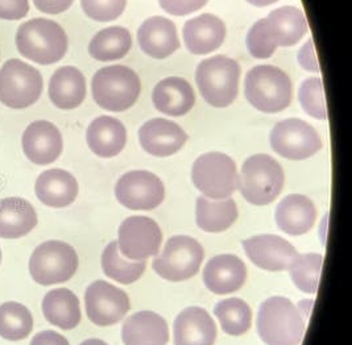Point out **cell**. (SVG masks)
Here are the masks:
<instances>
[{
    "instance_id": "obj_1",
    "label": "cell",
    "mask_w": 352,
    "mask_h": 345,
    "mask_svg": "<svg viewBox=\"0 0 352 345\" xmlns=\"http://www.w3.org/2000/svg\"><path fill=\"white\" fill-rule=\"evenodd\" d=\"M307 32L304 12L296 7H281L268 17L258 20L247 36V47L252 57L270 58L277 47L300 43Z\"/></svg>"
},
{
    "instance_id": "obj_2",
    "label": "cell",
    "mask_w": 352,
    "mask_h": 345,
    "mask_svg": "<svg viewBox=\"0 0 352 345\" xmlns=\"http://www.w3.org/2000/svg\"><path fill=\"white\" fill-rule=\"evenodd\" d=\"M15 43L23 57L40 65L58 63L67 52L64 28L56 21L43 17L21 24L17 28Z\"/></svg>"
},
{
    "instance_id": "obj_3",
    "label": "cell",
    "mask_w": 352,
    "mask_h": 345,
    "mask_svg": "<svg viewBox=\"0 0 352 345\" xmlns=\"http://www.w3.org/2000/svg\"><path fill=\"white\" fill-rule=\"evenodd\" d=\"M257 332L265 344L300 345L304 339V318L288 298L272 297L258 309Z\"/></svg>"
},
{
    "instance_id": "obj_4",
    "label": "cell",
    "mask_w": 352,
    "mask_h": 345,
    "mask_svg": "<svg viewBox=\"0 0 352 345\" xmlns=\"http://www.w3.org/2000/svg\"><path fill=\"white\" fill-rule=\"evenodd\" d=\"M285 174L281 165L268 155L247 158L241 166L238 188L248 203L267 205L283 191Z\"/></svg>"
},
{
    "instance_id": "obj_5",
    "label": "cell",
    "mask_w": 352,
    "mask_h": 345,
    "mask_svg": "<svg viewBox=\"0 0 352 345\" xmlns=\"http://www.w3.org/2000/svg\"><path fill=\"white\" fill-rule=\"evenodd\" d=\"M244 91L247 100L261 112L276 113L292 103V82L288 74L272 65H260L248 71Z\"/></svg>"
},
{
    "instance_id": "obj_6",
    "label": "cell",
    "mask_w": 352,
    "mask_h": 345,
    "mask_svg": "<svg viewBox=\"0 0 352 345\" xmlns=\"http://www.w3.org/2000/svg\"><path fill=\"white\" fill-rule=\"evenodd\" d=\"M91 91L96 104L103 110L122 112L131 109L142 91L139 76L127 66L113 65L98 70Z\"/></svg>"
},
{
    "instance_id": "obj_7",
    "label": "cell",
    "mask_w": 352,
    "mask_h": 345,
    "mask_svg": "<svg viewBox=\"0 0 352 345\" xmlns=\"http://www.w3.org/2000/svg\"><path fill=\"white\" fill-rule=\"evenodd\" d=\"M195 79L202 98L210 106L228 107L239 93L241 66L226 56H215L198 65Z\"/></svg>"
},
{
    "instance_id": "obj_8",
    "label": "cell",
    "mask_w": 352,
    "mask_h": 345,
    "mask_svg": "<svg viewBox=\"0 0 352 345\" xmlns=\"http://www.w3.org/2000/svg\"><path fill=\"white\" fill-rule=\"evenodd\" d=\"M78 254L64 241L49 240L33 251L30 260V273L33 281L50 286L67 282L78 270Z\"/></svg>"
},
{
    "instance_id": "obj_9",
    "label": "cell",
    "mask_w": 352,
    "mask_h": 345,
    "mask_svg": "<svg viewBox=\"0 0 352 345\" xmlns=\"http://www.w3.org/2000/svg\"><path fill=\"white\" fill-rule=\"evenodd\" d=\"M44 80L37 69L12 58L0 69V102L14 110L28 109L43 94Z\"/></svg>"
},
{
    "instance_id": "obj_10",
    "label": "cell",
    "mask_w": 352,
    "mask_h": 345,
    "mask_svg": "<svg viewBox=\"0 0 352 345\" xmlns=\"http://www.w3.org/2000/svg\"><path fill=\"white\" fill-rule=\"evenodd\" d=\"M194 186L210 199H227L238 188V170L234 159L219 152L197 158L192 169Z\"/></svg>"
},
{
    "instance_id": "obj_11",
    "label": "cell",
    "mask_w": 352,
    "mask_h": 345,
    "mask_svg": "<svg viewBox=\"0 0 352 345\" xmlns=\"http://www.w3.org/2000/svg\"><path fill=\"white\" fill-rule=\"evenodd\" d=\"M204 256V248L195 238L173 236L168 240L160 256L153 261V269L166 281H186L198 273Z\"/></svg>"
},
{
    "instance_id": "obj_12",
    "label": "cell",
    "mask_w": 352,
    "mask_h": 345,
    "mask_svg": "<svg viewBox=\"0 0 352 345\" xmlns=\"http://www.w3.org/2000/svg\"><path fill=\"white\" fill-rule=\"evenodd\" d=\"M272 149L293 161L306 159L322 149L318 132L300 119H287L276 124L271 132Z\"/></svg>"
},
{
    "instance_id": "obj_13",
    "label": "cell",
    "mask_w": 352,
    "mask_h": 345,
    "mask_svg": "<svg viewBox=\"0 0 352 345\" xmlns=\"http://www.w3.org/2000/svg\"><path fill=\"white\" fill-rule=\"evenodd\" d=\"M116 199L129 210L149 211L165 198L164 183L157 175L145 170L126 172L116 183Z\"/></svg>"
},
{
    "instance_id": "obj_14",
    "label": "cell",
    "mask_w": 352,
    "mask_h": 345,
    "mask_svg": "<svg viewBox=\"0 0 352 345\" xmlns=\"http://www.w3.org/2000/svg\"><path fill=\"white\" fill-rule=\"evenodd\" d=\"M162 234L159 224L146 216H131L119 227V251L129 260L142 261L160 252Z\"/></svg>"
},
{
    "instance_id": "obj_15",
    "label": "cell",
    "mask_w": 352,
    "mask_h": 345,
    "mask_svg": "<svg viewBox=\"0 0 352 345\" xmlns=\"http://www.w3.org/2000/svg\"><path fill=\"white\" fill-rule=\"evenodd\" d=\"M87 318L99 327L119 323L129 310V296L106 281L91 283L85 293Z\"/></svg>"
},
{
    "instance_id": "obj_16",
    "label": "cell",
    "mask_w": 352,
    "mask_h": 345,
    "mask_svg": "<svg viewBox=\"0 0 352 345\" xmlns=\"http://www.w3.org/2000/svg\"><path fill=\"white\" fill-rule=\"evenodd\" d=\"M245 254L256 265L268 271L288 270L298 254L285 238L276 235H260L241 241Z\"/></svg>"
},
{
    "instance_id": "obj_17",
    "label": "cell",
    "mask_w": 352,
    "mask_h": 345,
    "mask_svg": "<svg viewBox=\"0 0 352 345\" xmlns=\"http://www.w3.org/2000/svg\"><path fill=\"white\" fill-rule=\"evenodd\" d=\"M21 146L31 162L36 165H49L61 156L64 140L60 129L53 123L36 120L25 128Z\"/></svg>"
},
{
    "instance_id": "obj_18",
    "label": "cell",
    "mask_w": 352,
    "mask_h": 345,
    "mask_svg": "<svg viewBox=\"0 0 352 345\" xmlns=\"http://www.w3.org/2000/svg\"><path fill=\"white\" fill-rule=\"evenodd\" d=\"M188 140L186 132L166 119H152L139 131V142L146 153L155 157H169Z\"/></svg>"
},
{
    "instance_id": "obj_19",
    "label": "cell",
    "mask_w": 352,
    "mask_h": 345,
    "mask_svg": "<svg viewBox=\"0 0 352 345\" xmlns=\"http://www.w3.org/2000/svg\"><path fill=\"white\" fill-rule=\"evenodd\" d=\"M247 280V267L234 254L212 257L204 270V282L210 291L218 296L238 291Z\"/></svg>"
},
{
    "instance_id": "obj_20",
    "label": "cell",
    "mask_w": 352,
    "mask_h": 345,
    "mask_svg": "<svg viewBox=\"0 0 352 345\" xmlns=\"http://www.w3.org/2000/svg\"><path fill=\"white\" fill-rule=\"evenodd\" d=\"M138 40L145 54L157 60L172 56L179 47L175 23L161 16L145 20L138 32Z\"/></svg>"
},
{
    "instance_id": "obj_21",
    "label": "cell",
    "mask_w": 352,
    "mask_h": 345,
    "mask_svg": "<svg viewBox=\"0 0 352 345\" xmlns=\"http://www.w3.org/2000/svg\"><path fill=\"white\" fill-rule=\"evenodd\" d=\"M34 192L38 201L45 205L64 208L77 199L78 182L74 175L66 170L50 169L38 175Z\"/></svg>"
},
{
    "instance_id": "obj_22",
    "label": "cell",
    "mask_w": 352,
    "mask_h": 345,
    "mask_svg": "<svg viewBox=\"0 0 352 345\" xmlns=\"http://www.w3.org/2000/svg\"><path fill=\"white\" fill-rule=\"evenodd\" d=\"M317 219L314 203L305 195L292 194L285 197L276 208L277 227L290 236L307 234Z\"/></svg>"
},
{
    "instance_id": "obj_23",
    "label": "cell",
    "mask_w": 352,
    "mask_h": 345,
    "mask_svg": "<svg viewBox=\"0 0 352 345\" xmlns=\"http://www.w3.org/2000/svg\"><path fill=\"white\" fill-rule=\"evenodd\" d=\"M217 326L206 310L189 307L177 316L175 322V344L214 345Z\"/></svg>"
},
{
    "instance_id": "obj_24",
    "label": "cell",
    "mask_w": 352,
    "mask_h": 345,
    "mask_svg": "<svg viewBox=\"0 0 352 345\" xmlns=\"http://www.w3.org/2000/svg\"><path fill=\"white\" fill-rule=\"evenodd\" d=\"M224 23L211 14L194 17L184 27V41L192 54H208L223 44Z\"/></svg>"
},
{
    "instance_id": "obj_25",
    "label": "cell",
    "mask_w": 352,
    "mask_h": 345,
    "mask_svg": "<svg viewBox=\"0 0 352 345\" xmlns=\"http://www.w3.org/2000/svg\"><path fill=\"white\" fill-rule=\"evenodd\" d=\"M122 339L124 345H166L169 342L168 323L156 313H138L126 320Z\"/></svg>"
},
{
    "instance_id": "obj_26",
    "label": "cell",
    "mask_w": 352,
    "mask_h": 345,
    "mask_svg": "<svg viewBox=\"0 0 352 345\" xmlns=\"http://www.w3.org/2000/svg\"><path fill=\"white\" fill-rule=\"evenodd\" d=\"M87 145L93 153L102 158L118 156L126 146L127 131L118 119L99 116L87 128Z\"/></svg>"
},
{
    "instance_id": "obj_27",
    "label": "cell",
    "mask_w": 352,
    "mask_h": 345,
    "mask_svg": "<svg viewBox=\"0 0 352 345\" xmlns=\"http://www.w3.org/2000/svg\"><path fill=\"white\" fill-rule=\"evenodd\" d=\"M49 98L57 109H77L86 98L85 76L77 67H60L56 70L49 82Z\"/></svg>"
},
{
    "instance_id": "obj_28",
    "label": "cell",
    "mask_w": 352,
    "mask_h": 345,
    "mask_svg": "<svg viewBox=\"0 0 352 345\" xmlns=\"http://www.w3.org/2000/svg\"><path fill=\"white\" fill-rule=\"evenodd\" d=\"M37 212L28 201L11 197L0 201V237L20 238L37 225Z\"/></svg>"
},
{
    "instance_id": "obj_29",
    "label": "cell",
    "mask_w": 352,
    "mask_h": 345,
    "mask_svg": "<svg viewBox=\"0 0 352 345\" xmlns=\"http://www.w3.org/2000/svg\"><path fill=\"white\" fill-rule=\"evenodd\" d=\"M153 104L156 110L169 116H184L192 110L195 103V94L188 80L169 77L162 79L155 87Z\"/></svg>"
},
{
    "instance_id": "obj_30",
    "label": "cell",
    "mask_w": 352,
    "mask_h": 345,
    "mask_svg": "<svg viewBox=\"0 0 352 345\" xmlns=\"http://www.w3.org/2000/svg\"><path fill=\"white\" fill-rule=\"evenodd\" d=\"M43 314L50 324L69 331L80 323V300L69 289L50 290L43 299Z\"/></svg>"
},
{
    "instance_id": "obj_31",
    "label": "cell",
    "mask_w": 352,
    "mask_h": 345,
    "mask_svg": "<svg viewBox=\"0 0 352 345\" xmlns=\"http://www.w3.org/2000/svg\"><path fill=\"white\" fill-rule=\"evenodd\" d=\"M197 225L210 234L227 231L239 216L238 205L234 199L210 201L206 197L197 199Z\"/></svg>"
},
{
    "instance_id": "obj_32",
    "label": "cell",
    "mask_w": 352,
    "mask_h": 345,
    "mask_svg": "<svg viewBox=\"0 0 352 345\" xmlns=\"http://www.w3.org/2000/svg\"><path fill=\"white\" fill-rule=\"evenodd\" d=\"M132 47V37L123 27H110L98 32L89 45L90 56L102 63L116 61L129 54Z\"/></svg>"
},
{
    "instance_id": "obj_33",
    "label": "cell",
    "mask_w": 352,
    "mask_h": 345,
    "mask_svg": "<svg viewBox=\"0 0 352 345\" xmlns=\"http://www.w3.org/2000/svg\"><path fill=\"white\" fill-rule=\"evenodd\" d=\"M146 261L126 260L119 251L116 241L110 243L102 254V269L107 277L116 282L129 285L144 274Z\"/></svg>"
},
{
    "instance_id": "obj_34",
    "label": "cell",
    "mask_w": 352,
    "mask_h": 345,
    "mask_svg": "<svg viewBox=\"0 0 352 345\" xmlns=\"http://www.w3.org/2000/svg\"><path fill=\"white\" fill-rule=\"evenodd\" d=\"M33 330L32 313L19 302L0 304V336L10 342L27 339Z\"/></svg>"
},
{
    "instance_id": "obj_35",
    "label": "cell",
    "mask_w": 352,
    "mask_h": 345,
    "mask_svg": "<svg viewBox=\"0 0 352 345\" xmlns=\"http://www.w3.org/2000/svg\"><path fill=\"white\" fill-rule=\"evenodd\" d=\"M214 313L219 319L222 330L231 336H241L251 329L252 311L243 299L230 298L221 300Z\"/></svg>"
},
{
    "instance_id": "obj_36",
    "label": "cell",
    "mask_w": 352,
    "mask_h": 345,
    "mask_svg": "<svg viewBox=\"0 0 352 345\" xmlns=\"http://www.w3.org/2000/svg\"><path fill=\"white\" fill-rule=\"evenodd\" d=\"M323 257L317 253L297 254L289 267L294 285L304 293H317L322 273Z\"/></svg>"
},
{
    "instance_id": "obj_37",
    "label": "cell",
    "mask_w": 352,
    "mask_h": 345,
    "mask_svg": "<svg viewBox=\"0 0 352 345\" xmlns=\"http://www.w3.org/2000/svg\"><path fill=\"white\" fill-rule=\"evenodd\" d=\"M298 98L306 113L320 120H324L327 118L322 79H306L300 89Z\"/></svg>"
},
{
    "instance_id": "obj_38",
    "label": "cell",
    "mask_w": 352,
    "mask_h": 345,
    "mask_svg": "<svg viewBox=\"0 0 352 345\" xmlns=\"http://www.w3.org/2000/svg\"><path fill=\"white\" fill-rule=\"evenodd\" d=\"M126 4L127 0H80L85 14L100 23L116 20L123 14Z\"/></svg>"
},
{
    "instance_id": "obj_39",
    "label": "cell",
    "mask_w": 352,
    "mask_h": 345,
    "mask_svg": "<svg viewBox=\"0 0 352 345\" xmlns=\"http://www.w3.org/2000/svg\"><path fill=\"white\" fill-rule=\"evenodd\" d=\"M160 1L161 8L175 16H185L192 14L202 7L208 0H159Z\"/></svg>"
},
{
    "instance_id": "obj_40",
    "label": "cell",
    "mask_w": 352,
    "mask_h": 345,
    "mask_svg": "<svg viewBox=\"0 0 352 345\" xmlns=\"http://www.w3.org/2000/svg\"><path fill=\"white\" fill-rule=\"evenodd\" d=\"M30 12L28 0H0V19L20 20Z\"/></svg>"
},
{
    "instance_id": "obj_41",
    "label": "cell",
    "mask_w": 352,
    "mask_h": 345,
    "mask_svg": "<svg viewBox=\"0 0 352 345\" xmlns=\"http://www.w3.org/2000/svg\"><path fill=\"white\" fill-rule=\"evenodd\" d=\"M298 61L301 63V66L309 71H314V73L320 71V63H318V58H317V54H316V47H314L313 38H310L302 47V49L300 50Z\"/></svg>"
},
{
    "instance_id": "obj_42",
    "label": "cell",
    "mask_w": 352,
    "mask_h": 345,
    "mask_svg": "<svg viewBox=\"0 0 352 345\" xmlns=\"http://www.w3.org/2000/svg\"><path fill=\"white\" fill-rule=\"evenodd\" d=\"M74 0H33L36 8L44 14L58 15L67 11Z\"/></svg>"
},
{
    "instance_id": "obj_43",
    "label": "cell",
    "mask_w": 352,
    "mask_h": 345,
    "mask_svg": "<svg viewBox=\"0 0 352 345\" xmlns=\"http://www.w3.org/2000/svg\"><path fill=\"white\" fill-rule=\"evenodd\" d=\"M30 345H70L61 333L54 331H43L33 336L32 342Z\"/></svg>"
},
{
    "instance_id": "obj_44",
    "label": "cell",
    "mask_w": 352,
    "mask_h": 345,
    "mask_svg": "<svg viewBox=\"0 0 352 345\" xmlns=\"http://www.w3.org/2000/svg\"><path fill=\"white\" fill-rule=\"evenodd\" d=\"M247 1L252 5H256V7H267V5H271L273 3L278 1V0H247Z\"/></svg>"
},
{
    "instance_id": "obj_45",
    "label": "cell",
    "mask_w": 352,
    "mask_h": 345,
    "mask_svg": "<svg viewBox=\"0 0 352 345\" xmlns=\"http://www.w3.org/2000/svg\"><path fill=\"white\" fill-rule=\"evenodd\" d=\"M80 345H109L107 343H104L103 340H99V339H89V340H85L82 344Z\"/></svg>"
},
{
    "instance_id": "obj_46",
    "label": "cell",
    "mask_w": 352,
    "mask_h": 345,
    "mask_svg": "<svg viewBox=\"0 0 352 345\" xmlns=\"http://www.w3.org/2000/svg\"><path fill=\"white\" fill-rule=\"evenodd\" d=\"M0 263H1V249H0Z\"/></svg>"
}]
</instances>
